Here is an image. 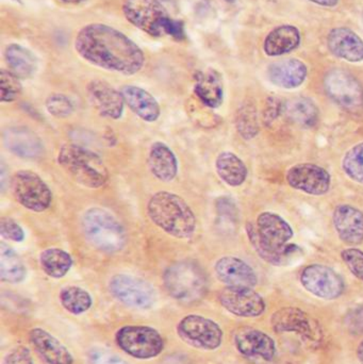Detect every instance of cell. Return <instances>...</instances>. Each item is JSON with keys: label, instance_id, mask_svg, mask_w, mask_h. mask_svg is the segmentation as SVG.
Segmentation results:
<instances>
[{"label": "cell", "instance_id": "obj_10", "mask_svg": "<svg viewBox=\"0 0 363 364\" xmlns=\"http://www.w3.org/2000/svg\"><path fill=\"white\" fill-rule=\"evenodd\" d=\"M11 188L17 203L33 212L48 209L53 200V193L36 173L21 170L13 175Z\"/></svg>", "mask_w": 363, "mask_h": 364}, {"label": "cell", "instance_id": "obj_37", "mask_svg": "<svg viewBox=\"0 0 363 364\" xmlns=\"http://www.w3.org/2000/svg\"><path fill=\"white\" fill-rule=\"evenodd\" d=\"M0 90H1V102H12L19 97L21 93V85L18 77L9 70L0 72Z\"/></svg>", "mask_w": 363, "mask_h": 364}, {"label": "cell", "instance_id": "obj_47", "mask_svg": "<svg viewBox=\"0 0 363 364\" xmlns=\"http://www.w3.org/2000/svg\"><path fill=\"white\" fill-rule=\"evenodd\" d=\"M61 1L66 2V4H81L85 0H61Z\"/></svg>", "mask_w": 363, "mask_h": 364}, {"label": "cell", "instance_id": "obj_3", "mask_svg": "<svg viewBox=\"0 0 363 364\" xmlns=\"http://www.w3.org/2000/svg\"><path fill=\"white\" fill-rule=\"evenodd\" d=\"M151 222L177 239H188L195 232L196 216L187 201L174 193L160 191L147 203Z\"/></svg>", "mask_w": 363, "mask_h": 364}, {"label": "cell", "instance_id": "obj_15", "mask_svg": "<svg viewBox=\"0 0 363 364\" xmlns=\"http://www.w3.org/2000/svg\"><path fill=\"white\" fill-rule=\"evenodd\" d=\"M219 299L227 311L241 318H257L266 311L261 295L247 287H226L220 292Z\"/></svg>", "mask_w": 363, "mask_h": 364}, {"label": "cell", "instance_id": "obj_34", "mask_svg": "<svg viewBox=\"0 0 363 364\" xmlns=\"http://www.w3.org/2000/svg\"><path fill=\"white\" fill-rule=\"evenodd\" d=\"M60 301L66 311L75 316L85 314L93 304L91 295L87 291L75 286L62 289L60 293Z\"/></svg>", "mask_w": 363, "mask_h": 364}, {"label": "cell", "instance_id": "obj_30", "mask_svg": "<svg viewBox=\"0 0 363 364\" xmlns=\"http://www.w3.org/2000/svg\"><path fill=\"white\" fill-rule=\"evenodd\" d=\"M283 113L302 127H313L319 121V109L307 97H296L283 104Z\"/></svg>", "mask_w": 363, "mask_h": 364}, {"label": "cell", "instance_id": "obj_1", "mask_svg": "<svg viewBox=\"0 0 363 364\" xmlns=\"http://www.w3.org/2000/svg\"><path fill=\"white\" fill-rule=\"evenodd\" d=\"M75 48L81 58L104 70L131 76L144 65L142 49L123 32L104 23H90L77 34Z\"/></svg>", "mask_w": 363, "mask_h": 364}, {"label": "cell", "instance_id": "obj_33", "mask_svg": "<svg viewBox=\"0 0 363 364\" xmlns=\"http://www.w3.org/2000/svg\"><path fill=\"white\" fill-rule=\"evenodd\" d=\"M40 264L47 276L59 279L70 272L72 259L67 252L61 248H47L40 252Z\"/></svg>", "mask_w": 363, "mask_h": 364}, {"label": "cell", "instance_id": "obj_19", "mask_svg": "<svg viewBox=\"0 0 363 364\" xmlns=\"http://www.w3.org/2000/svg\"><path fill=\"white\" fill-rule=\"evenodd\" d=\"M4 146L13 155L23 159H38L44 153L40 136L27 127H10L2 134Z\"/></svg>", "mask_w": 363, "mask_h": 364}, {"label": "cell", "instance_id": "obj_24", "mask_svg": "<svg viewBox=\"0 0 363 364\" xmlns=\"http://www.w3.org/2000/svg\"><path fill=\"white\" fill-rule=\"evenodd\" d=\"M327 45L332 53L345 61L363 60V40L349 28H335L328 34Z\"/></svg>", "mask_w": 363, "mask_h": 364}, {"label": "cell", "instance_id": "obj_27", "mask_svg": "<svg viewBox=\"0 0 363 364\" xmlns=\"http://www.w3.org/2000/svg\"><path fill=\"white\" fill-rule=\"evenodd\" d=\"M300 43V32L291 25H281L270 32L264 41V53L270 57H278L291 53Z\"/></svg>", "mask_w": 363, "mask_h": 364}, {"label": "cell", "instance_id": "obj_12", "mask_svg": "<svg viewBox=\"0 0 363 364\" xmlns=\"http://www.w3.org/2000/svg\"><path fill=\"white\" fill-rule=\"evenodd\" d=\"M113 296L128 307L151 309L155 305L157 294L148 282L131 275H115L109 284Z\"/></svg>", "mask_w": 363, "mask_h": 364}, {"label": "cell", "instance_id": "obj_6", "mask_svg": "<svg viewBox=\"0 0 363 364\" xmlns=\"http://www.w3.org/2000/svg\"><path fill=\"white\" fill-rule=\"evenodd\" d=\"M58 162L77 183L85 188H99L109 181V172L102 158L80 145H63Z\"/></svg>", "mask_w": 363, "mask_h": 364}, {"label": "cell", "instance_id": "obj_4", "mask_svg": "<svg viewBox=\"0 0 363 364\" xmlns=\"http://www.w3.org/2000/svg\"><path fill=\"white\" fill-rule=\"evenodd\" d=\"M123 12L128 21L149 36L178 40L185 36L183 23L172 18L158 0H125Z\"/></svg>", "mask_w": 363, "mask_h": 364}, {"label": "cell", "instance_id": "obj_40", "mask_svg": "<svg viewBox=\"0 0 363 364\" xmlns=\"http://www.w3.org/2000/svg\"><path fill=\"white\" fill-rule=\"evenodd\" d=\"M0 233L9 241L21 242L25 239L23 228L19 226L18 223L10 218H2L0 220Z\"/></svg>", "mask_w": 363, "mask_h": 364}, {"label": "cell", "instance_id": "obj_16", "mask_svg": "<svg viewBox=\"0 0 363 364\" xmlns=\"http://www.w3.org/2000/svg\"><path fill=\"white\" fill-rule=\"evenodd\" d=\"M286 179L291 188L315 196L327 194L332 186L330 172L313 164H300L292 166L288 171Z\"/></svg>", "mask_w": 363, "mask_h": 364}, {"label": "cell", "instance_id": "obj_5", "mask_svg": "<svg viewBox=\"0 0 363 364\" xmlns=\"http://www.w3.org/2000/svg\"><path fill=\"white\" fill-rule=\"evenodd\" d=\"M83 235L95 250L104 254H117L125 247L127 235L123 225L108 210L90 208L81 220Z\"/></svg>", "mask_w": 363, "mask_h": 364}, {"label": "cell", "instance_id": "obj_36", "mask_svg": "<svg viewBox=\"0 0 363 364\" xmlns=\"http://www.w3.org/2000/svg\"><path fill=\"white\" fill-rule=\"evenodd\" d=\"M342 170L352 181L363 184V142L347 151L342 159Z\"/></svg>", "mask_w": 363, "mask_h": 364}, {"label": "cell", "instance_id": "obj_31", "mask_svg": "<svg viewBox=\"0 0 363 364\" xmlns=\"http://www.w3.org/2000/svg\"><path fill=\"white\" fill-rule=\"evenodd\" d=\"M4 55L11 72L19 79H28L36 74L38 62L29 49L21 45L11 44L6 47Z\"/></svg>", "mask_w": 363, "mask_h": 364}, {"label": "cell", "instance_id": "obj_26", "mask_svg": "<svg viewBox=\"0 0 363 364\" xmlns=\"http://www.w3.org/2000/svg\"><path fill=\"white\" fill-rule=\"evenodd\" d=\"M148 168L151 174L162 182H170L178 174V161L174 151L162 142H155L148 154Z\"/></svg>", "mask_w": 363, "mask_h": 364}, {"label": "cell", "instance_id": "obj_48", "mask_svg": "<svg viewBox=\"0 0 363 364\" xmlns=\"http://www.w3.org/2000/svg\"><path fill=\"white\" fill-rule=\"evenodd\" d=\"M226 1H228V2H234V1H236V0H226Z\"/></svg>", "mask_w": 363, "mask_h": 364}, {"label": "cell", "instance_id": "obj_20", "mask_svg": "<svg viewBox=\"0 0 363 364\" xmlns=\"http://www.w3.org/2000/svg\"><path fill=\"white\" fill-rule=\"evenodd\" d=\"M332 223L341 241L347 245L363 242V212L351 205H339L332 213Z\"/></svg>", "mask_w": 363, "mask_h": 364}, {"label": "cell", "instance_id": "obj_11", "mask_svg": "<svg viewBox=\"0 0 363 364\" xmlns=\"http://www.w3.org/2000/svg\"><path fill=\"white\" fill-rule=\"evenodd\" d=\"M271 322L276 333H296L313 346H318L323 339L319 322L298 308L286 307L278 310L273 314Z\"/></svg>", "mask_w": 363, "mask_h": 364}, {"label": "cell", "instance_id": "obj_32", "mask_svg": "<svg viewBox=\"0 0 363 364\" xmlns=\"http://www.w3.org/2000/svg\"><path fill=\"white\" fill-rule=\"evenodd\" d=\"M27 275V269L21 257L2 242L0 244V279L8 284H18Z\"/></svg>", "mask_w": 363, "mask_h": 364}, {"label": "cell", "instance_id": "obj_8", "mask_svg": "<svg viewBox=\"0 0 363 364\" xmlns=\"http://www.w3.org/2000/svg\"><path fill=\"white\" fill-rule=\"evenodd\" d=\"M115 341L123 352L136 359H153L164 348L159 331L148 326H124L117 331Z\"/></svg>", "mask_w": 363, "mask_h": 364}, {"label": "cell", "instance_id": "obj_23", "mask_svg": "<svg viewBox=\"0 0 363 364\" xmlns=\"http://www.w3.org/2000/svg\"><path fill=\"white\" fill-rule=\"evenodd\" d=\"M308 74L306 64L298 59H285L273 62L268 68L269 80L281 89L292 90L300 87Z\"/></svg>", "mask_w": 363, "mask_h": 364}, {"label": "cell", "instance_id": "obj_18", "mask_svg": "<svg viewBox=\"0 0 363 364\" xmlns=\"http://www.w3.org/2000/svg\"><path fill=\"white\" fill-rule=\"evenodd\" d=\"M90 100L102 117L107 119H121L125 106L121 92L117 91L106 81L94 80L87 87Z\"/></svg>", "mask_w": 363, "mask_h": 364}, {"label": "cell", "instance_id": "obj_7", "mask_svg": "<svg viewBox=\"0 0 363 364\" xmlns=\"http://www.w3.org/2000/svg\"><path fill=\"white\" fill-rule=\"evenodd\" d=\"M164 286L170 296L185 304L202 301L208 290L204 269L193 261H178L164 272Z\"/></svg>", "mask_w": 363, "mask_h": 364}, {"label": "cell", "instance_id": "obj_35", "mask_svg": "<svg viewBox=\"0 0 363 364\" xmlns=\"http://www.w3.org/2000/svg\"><path fill=\"white\" fill-rule=\"evenodd\" d=\"M236 127L240 136L247 141L259 134V117L255 106L246 104L239 109L236 117Z\"/></svg>", "mask_w": 363, "mask_h": 364}, {"label": "cell", "instance_id": "obj_14", "mask_svg": "<svg viewBox=\"0 0 363 364\" xmlns=\"http://www.w3.org/2000/svg\"><path fill=\"white\" fill-rule=\"evenodd\" d=\"M303 287L320 299H338L345 292V282L337 272L326 265L311 264L305 267L300 274Z\"/></svg>", "mask_w": 363, "mask_h": 364}, {"label": "cell", "instance_id": "obj_21", "mask_svg": "<svg viewBox=\"0 0 363 364\" xmlns=\"http://www.w3.org/2000/svg\"><path fill=\"white\" fill-rule=\"evenodd\" d=\"M215 274L220 282L227 287H247L257 284V274L251 265L237 257H223L215 263Z\"/></svg>", "mask_w": 363, "mask_h": 364}, {"label": "cell", "instance_id": "obj_41", "mask_svg": "<svg viewBox=\"0 0 363 364\" xmlns=\"http://www.w3.org/2000/svg\"><path fill=\"white\" fill-rule=\"evenodd\" d=\"M89 364H129L127 361L117 356L114 353L104 348H96L89 353Z\"/></svg>", "mask_w": 363, "mask_h": 364}, {"label": "cell", "instance_id": "obj_17", "mask_svg": "<svg viewBox=\"0 0 363 364\" xmlns=\"http://www.w3.org/2000/svg\"><path fill=\"white\" fill-rule=\"evenodd\" d=\"M237 350L246 357L272 361L276 356L274 340L259 329L243 327L234 335Z\"/></svg>", "mask_w": 363, "mask_h": 364}, {"label": "cell", "instance_id": "obj_9", "mask_svg": "<svg viewBox=\"0 0 363 364\" xmlns=\"http://www.w3.org/2000/svg\"><path fill=\"white\" fill-rule=\"evenodd\" d=\"M324 87L330 100L351 113L363 111V87L347 70L335 68L324 78Z\"/></svg>", "mask_w": 363, "mask_h": 364}, {"label": "cell", "instance_id": "obj_44", "mask_svg": "<svg viewBox=\"0 0 363 364\" xmlns=\"http://www.w3.org/2000/svg\"><path fill=\"white\" fill-rule=\"evenodd\" d=\"M281 113H283V104L278 98H269L264 111V121L266 125L273 123Z\"/></svg>", "mask_w": 363, "mask_h": 364}, {"label": "cell", "instance_id": "obj_43", "mask_svg": "<svg viewBox=\"0 0 363 364\" xmlns=\"http://www.w3.org/2000/svg\"><path fill=\"white\" fill-rule=\"evenodd\" d=\"M217 213L220 218L224 220H236L238 216V210L232 198L222 197L217 201Z\"/></svg>", "mask_w": 363, "mask_h": 364}, {"label": "cell", "instance_id": "obj_25", "mask_svg": "<svg viewBox=\"0 0 363 364\" xmlns=\"http://www.w3.org/2000/svg\"><path fill=\"white\" fill-rule=\"evenodd\" d=\"M121 92L125 104L143 121L153 123L159 119L161 113L159 104L146 90L136 85H126Z\"/></svg>", "mask_w": 363, "mask_h": 364}, {"label": "cell", "instance_id": "obj_45", "mask_svg": "<svg viewBox=\"0 0 363 364\" xmlns=\"http://www.w3.org/2000/svg\"><path fill=\"white\" fill-rule=\"evenodd\" d=\"M309 1L319 4V6H328V8H332L339 4V0H309Z\"/></svg>", "mask_w": 363, "mask_h": 364}, {"label": "cell", "instance_id": "obj_2", "mask_svg": "<svg viewBox=\"0 0 363 364\" xmlns=\"http://www.w3.org/2000/svg\"><path fill=\"white\" fill-rule=\"evenodd\" d=\"M246 232L258 256L275 267L290 264L302 255L296 244H290L294 231L289 223L278 214L264 212L258 216L256 225L249 223Z\"/></svg>", "mask_w": 363, "mask_h": 364}, {"label": "cell", "instance_id": "obj_39", "mask_svg": "<svg viewBox=\"0 0 363 364\" xmlns=\"http://www.w3.org/2000/svg\"><path fill=\"white\" fill-rule=\"evenodd\" d=\"M341 258L347 269L358 279L363 282V252L355 247L347 248L341 252Z\"/></svg>", "mask_w": 363, "mask_h": 364}, {"label": "cell", "instance_id": "obj_46", "mask_svg": "<svg viewBox=\"0 0 363 364\" xmlns=\"http://www.w3.org/2000/svg\"><path fill=\"white\" fill-rule=\"evenodd\" d=\"M357 356L358 359H359L360 363L363 364V340L360 342L359 346H358Z\"/></svg>", "mask_w": 363, "mask_h": 364}, {"label": "cell", "instance_id": "obj_49", "mask_svg": "<svg viewBox=\"0 0 363 364\" xmlns=\"http://www.w3.org/2000/svg\"><path fill=\"white\" fill-rule=\"evenodd\" d=\"M362 21H363V14H362Z\"/></svg>", "mask_w": 363, "mask_h": 364}, {"label": "cell", "instance_id": "obj_28", "mask_svg": "<svg viewBox=\"0 0 363 364\" xmlns=\"http://www.w3.org/2000/svg\"><path fill=\"white\" fill-rule=\"evenodd\" d=\"M195 94L208 108H219L224 100L223 81L217 70H209L196 76Z\"/></svg>", "mask_w": 363, "mask_h": 364}, {"label": "cell", "instance_id": "obj_38", "mask_svg": "<svg viewBox=\"0 0 363 364\" xmlns=\"http://www.w3.org/2000/svg\"><path fill=\"white\" fill-rule=\"evenodd\" d=\"M46 109L53 117L64 119L72 114L74 105L67 96L63 94H53L47 98Z\"/></svg>", "mask_w": 363, "mask_h": 364}, {"label": "cell", "instance_id": "obj_29", "mask_svg": "<svg viewBox=\"0 0 363 364\" xmlns=\"http://www.w3.org/2000/svg\"><path fill=\"white\" fill-rule=\"evenodd\" d=\"M215 168L220 178L230 186H242L249 174L244 162L230 151H223L217 156Z\"/></svg>", "mask_w": 363, "mask_h": 364}, {"label": "cell", "instance_id": "obj_13", "mask_svg": "<svg viewBox=\"0 0 363 364\" xmlns=\"http://www.w3.org/2000/svg\"><path fill=\"white\" fill-rule=\"evenodd\" d=\"M179 337L190 346L200 350H213L223 341V331L215 321L191 314L185 316L177 327Z\"/></svg>", "mask_w": 363, "mask_h": 364}, {"label": "cell", "instance_id": "obj_42", "mask_svg": "<svg viewBox=\"0 0 363 364\" xmlns=\"http://www.w3.org/2000/svg\"><path fill=\"white\" fill-rule=\"evenodd\" d=\"M1 364H34L31 352L25 346H18L4 356Z\"/></svg>", "mask_w": 363, "mask_h": 364}, {"label": "cell", "instance_id": "obj_22", "mask_svg": "<svg viewBox=\"0 0 363 364\" xmlns=\"http://www.w3.org/2000/svg\"><path fill=\"white\" fill-rule=\"evenodd\" d=\"M29 339L40 358L47 364H72L74 357L57 338L42 328H33Z\"/></svg>", "mask_w": 363, "mask_h": 364}]
</instances>
